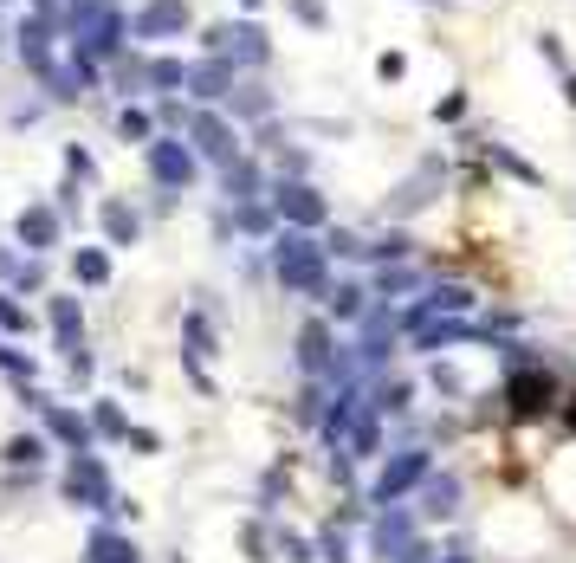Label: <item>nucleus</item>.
<instances>
[{
	"label": "nucleus",
	"instance_id": "16",
	"mask_svg": "<svg viewBox=\"0 0 576 563\" xmlns=\"http://www.w3.org/2000/svg\"><path fill=\"white\" fill-rule=\"evenodd\" d=\"M253 188H259V169L240 156V162L227 169V195H233V201H253Z\"/></svg>",
	"mask_w": 576,
	"mask_h": 563
},
{
	"label": "nucleus",
	"instance_id": "26",
	"mask_svg": "<svg viewBox=\"0 0 576 563\" xmlns=\"http://www.w3.org/2000/svg\"><path fill=\"white\" fill-rule=\"evenodd\" d=\"M13 272H20V266H13V253H0V279H13Z\"/></svg>",
	"mask_w": 576,
	"mask_h": 563
},
{
	"label": "nucleus",
	"instance_id": "25",
	"mask_svg": "<svg viewBox=\"0 0 576 563\" xmlns=\"http://www.w3.org/2000/svg\"><path fill=\"white\" fill-rule=\"evenodd\" d=\"M466 111V98H460V91H454V98H441V104H434V117H447V123H454Z\"/></svg>",
	"mask_w": 576,
	"mask_h": 563
},
{
	"label": "nucleus",
	"instance_id": "6",
	"mask_svg": "<svg viewBox=\"0 0 576 563\" xmlns=\"http://www.w3.org/2000/svg\"><path fill=\"white\" fill-rule=\"evenodd\" d=\"M182 26H188V0H149L130 20V33L136 39H169V33H182Z\"/></svg>",
	"mask_w": 576,
	"mask_h": 563
},
{
	"label": "nucleus",
	"instance_id": "11",
	"mask_svg": "<svg viewBox=\"0 0 576 563\" xmlns=\"http://www.w3.org/2000/svg\"><path fill=\"white\" fill-rule=\"evenodd\" d=\"M298 356H305V369H324V363H331V331H324V324H305Z\"/></svg>",
	"mask_w": 576,
	"mask_h": 563
},
{
	"label": "nucleus",
	"instance_id": "19",
	"mask_svg": "<svg viewBox=\"0 0 576 563\" xmlns=\"http://www.w3.org/2000/svg\"><path fill=\"white\" fill-rule=\"evenodd\" d=\"M233 111H240V117H266L272 98H266V91H233Z\"/></svg>",
	"mask_w": 576,
	"mask_h": 563
},
{
	"label": "nucleus",
	"instance_id": "13",
	"mask_svg": "<svg viewBox=\"0 0 576 563\" xmlns=\"http://www.w3.org/2000/svg\"><path fill=\"white\" fill-rule=\"evenodd\" d=\"M104 233H111V246H130L136 240V214L123 208V201H104Z\"/></svg>",
	"mask_w": 576,
	"mask_h": 563
},
{
	"label": "nucleus",
	"instance_id": "3",
	"mask_svg": "<svg viewBox=\"0 0 576 563\" xmlns=\"http://www.w3.org/2000/svg\"><path fill=\"white\" fill-rule=\"evenodd\" d=\"M188 136H195V149H201L208 162H221V169H233V162H240V136H233L214 111H201L195 123H188Z\"/></svg>",
	"mask_w": 576,
	"mask_h": 563
},
{
	"label": "nucleus",
	"instance_id": "27",
	"mask_svg": "<svg viewBox=\"0 0 576 563\" xmlns=\"http://www.w3.org/2000/svg\"><path fill=\"white\" fill-rule=\"evenodd\" d=\"M240 7H259V0H240Z\"/></svg>",
	"mask_w": 576,
	"mask_h": 563
},
{
	"label": "nucleus",
	"instance_id": "2",
	"mask_svg": "<svg viewBox=\"0 0 576 563\" xmlns=\"http://www.w3.org/2000/svg\"><path fill=\"white\" fill-rule=\"evenodd\" d=\"M149 175H156L162 188H188L195 182V149H182L175 136H156V143H149Z\"/></svg>",
	"mask_w": 576,
	"mask_h": 563
},
{
	"label": "nucleus",
	"instance_id": "9",
	"mask_svg": "<svg viewBox=\"0 0 576 563\" xmlns=\"http://www.w3.org/2000/svg\"><path fill=\"white\" fill-rule=\"evenodd\" d=\"M72 279H78V285H104V279H111V253L78 246V253H72Z\"/></svg>",
	"mask_w": 576,
	"mask_h": 563
},
{
	"label": "nucleus",
	"instance_id": "21",
	"mask_svg": "<svg viewBox=\"0 0 576 563\" xmlns=\"http://www.w3.org/2000/svg\"><path fill=\"white\" fill-rule=\"evenodd\" d=\"M324 253H350V259H356V253H369V246L356 240V233H344V227H337V233H331V246H324Z\"/></svg>",
	"mask_w": 576,
	"mask_h": 563
},
{
	"label": "nucleus",
	"instance_id": "22",
	"mask_svg": "<svg viewBox=\"0 0 576 563\" xmlns=\"http://www.w3.org/2000/svg\"><path fill=\"white\" fill-rule=\"evenodd\" d=\"M369 253H382V259H402V253H408V240H402V233H382V240L369 246Z\"/></svg>",
	"mask_w": 576,
	"mask_h": 563
},
{
	"label": "nucleus",
	"instance_id": "12",
	"mask_svg": "<svg viewBox=\"0 0 576 563\" xmlns=\"http://www.w3.org/2000/svg\"><path fill=\"white\" fill-rule=\"evenodd\" d=\"M544 402H551V376H518L512 382V408L531 415V408H544Z\"/></svg>",
	"mask_w": 576,
	"mask_h": 563
},
{
	"label": "nucleus",
	"instance_id": "23",
	"mask_svg": "<svg viewBox=\"0 0 576 563\" xmlns=\"http://www.w3.org/2000/svg\"><path fill=\"white\" fill-rule=\"evenodd\" d=\"M376 285H382V298H389V292H408V285H415V279H408V272H382Z\"/></svg>",
	"mask_w": 576,
	"mask_h": 563
},
{
	"label": "nucleus",
	"instance_id": "1",
	"mask_svg": "<svg viewBox=\"0 0 576 563\" xmlns=\"http://www.w3.org/2000/svg\"><path fill=\"white\" fill-rule=\"evenodd\" d=\"M279 279L285 292H324V246H311L305 233L279 240Z\"/></svg>",
	"mask_w": 576,
	"mask_h": 563
},
{
	"label": "nucleus",
	"instance_id": "20",
	"mask_svg": "<svg viewBox=\"0 0 576 563\" xmlns=\"http://www.w3.org/2000/svg\"><path fill=\"white\" fill-rule=\"evenodd\" d=\"M26 324H33V318L13 305V292H0V331H26Z\"/></svg>",
	"mask_w": 576,
	"mask_h": 563
},
{
	"label": "nucleus",
	"instance_id": "4",
	"mask_svg": "<svg viewBox=\"0 0 576 563\" xmlns=\"http://www.w3.org/2000/svg\"><path fill=\"white\" fill-rule=\"evenodd\" d=\"M208 46L221 52V59H246V65H266V59H272V46H266V33H259V26H214Z\"/></svg>",
	"mask_w": 576,
	"mask_h": 563
},
{
	"label": "nucleus",
	"instance_id": "8",
	"mask_svg": "<svg viewBox=\"0 0 576 563\" xmlns=\"http://www.w3.org/2000/svg\"><path fill=\"white\" fill-rule=\"evenodd\" d=\"M188 91H195V98H233V65L227 59H214V65H195V72H188Z\"/></svg>",
	"mask_w": 576,
	"mask_h": 563
},
{
	"label": "nucleus",
	"instance_id": "7",
	"mask_svg": "<svg viewBox=\"0 0 576 563\" xmlns=\"http://www.w3.org/2000/svg\"><path fill=\"white\" fill-rule=\"evenodd\" d=\"M20 246L26 253H46V246H59V208H46V201H33V208L20 214Z\"/></svg>",
	"mask_w": 576,
	"mask_h": 563
},
{
	"label": "nucleus",
	"instance_id": "17",
	"mask_svg": "<svg viewBox=\"0 0 576 563\" xmlns=\"http://www.w3.org/2000/svg\"><path fill=\"white\" fill-rule=\"evenodd\" d=\"M117 136H123V143H156V130H149V111H123V117H117Z\"/></svg>",
	"mask_w": 576,
	"mask_h": 563
},
{
	"label": "nucleus",
	"instance_id": "10",
	"mask_svg": "<svg viewBox=\"0 0 576 563\" xmlns=\"http://www.w3.org/2000/svg\"><path fill=\"white\" fill-rule=\"evenodd\" d=\"M466 305H473V292H466V285H434V292L421 298L415 324H421V318H434V311H466Z\"/></svg>",
	"mask_w": 576,
	"mask_h": 563
},
{
	"label": "nucleus",
	"instance_id": "5",
	"mask_svg": "<svg viewBox=\"0 0 576 563\" xmlns=\"http://www.w3.org/2000/svg\"><path fill=\"white\" fill-rule=\"evenodd\" d=\"M272 208H279L292 227H318V221H324V201H318V188H311V182H285V188H272Z\"/></svg>",
	"mask_w": 576,
	"mask_h": 563
},
{
	"label": "nucleus",
	"instance_id": "15",
	"mask_svg": "<svg viewBox=\"0 0 576 563\" xmlns=\"http://www.w3.org/2000/svg\"><path fill=\"white\" fill-rule=\"evenodd\" d=\"M149 85H156V91H175V85H188V65L182 59H149Z\"/></svg>",
	"mask_w": 576,
	"mask_h": 563
},
{
	"label": "nucleus",
	"instance_id": "14",
	"mask_svg": "<svg viewBox=\"0 0 576 563\" xmlns=\"http://www.w3.org/2000/svg\"><path fill=\"white\" fill-rule=\"evenodd\" d=\"M52 331H59L65 350L78 356V298H52Z\"/></svg>",
	"mask_w": 576,
	"mask_h": 563
},
{
	"label": "nucleus",
	"instance_id": "24",
	"mask_svg": "<svg viewBox=\"0 0 576 563\" xmlns=\"http://www.w3.org/2000/svg\"><path fill=\"white\" fill-rule=\"evenodd\" d=\"M292 13H298V20H311V26H324V7H318V0H292Z\"/></svg>",
	"mask_w": 576,
	"mask_h": 563
},
{
	"label": "nucleus",
	"instance_id": "18",
	"mask_svg": "<svg viewBox=\"0 0 576 563\" xmlns=\"http://www.w3.org/2000/svg\"><path fill=\"white\" fill-rule=\"evenodd\" d=\"M324 298H331L337 318H356V311H363V285H337V292H324Z\"/></svg>",
	"mask_w": 576,
	"mask_h": 563
}]
</instances>
